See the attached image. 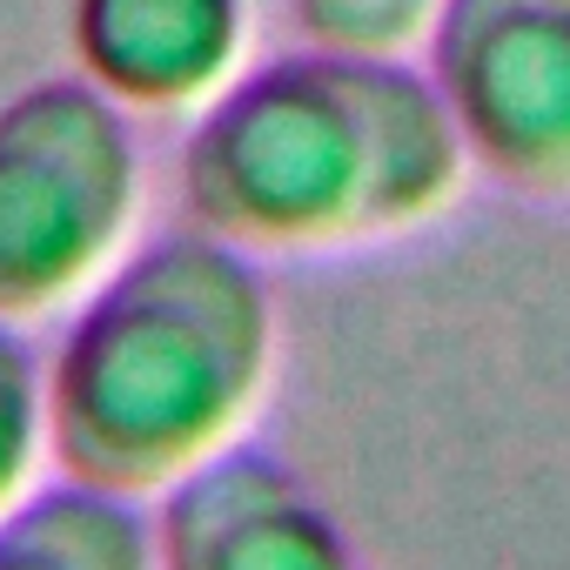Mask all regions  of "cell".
<instances>
[{
    "label": "cell",
    "mask_w": 570,
    "mask_h": 570,
    "mask_svg": "<svg viewBox=\"0 0 570 570\" xmlns=\"http://www.w3.org/2000/svg\"><path fill=\"white\" fill-rule=\"evenodd\" d=\"M0 570H161L155 523L141 503L61 476L0 517Z\"/></svg>",
    "instance_id": "obj_7"
},
{
    "label": "cell",
    "mask_w": 570,
    "mask_h": 570,
    "mask_svg": "<svg viewBox=\"0 0 570 570\" xmlns=\"http://www.w3.org/2000/svg\"><path fill=\"white\" fill-rule=\"evenodd\" d=\"M141 215L128 108L88 75H48L0 101V323L68 316L121 262Z\"/></svg>",
    "instance_id": "obj_3"
},
{
    "label": "cell",
    "mask_w": 570,
    "mask_h": 570,
    "mask_svg": "<svg viewBox=\"0 0 570 570\" xmlns=\"http://www.w3.org/2000/svg\"><path fill=\"white\" fill-rule=\"evenodd\" d=\"M443 0H289V21L316 48L350 55H410L423 48Z\"/></svg>",
    "instance_id": "obj_9"
},
{
    "label": "cell",
    "mask_w": 570,
    "mask_h": 570,
    "mask_svg": "<svg viewBox=\"0 0 570 570\" xmlns=\"http://www.w3.org/2000/svg\"><path fill=\"white\" fill-rule=\"evenodd\" d=\"M423 75L490 181L570 195V0H443Z\"/></svg>",
    "instance_id": "obj_4"
},
{
    "label": "cell",
    "mask_w": 570,
    "mask_h": 570,
    "mask_svg": "<svg viewBox=\"0 0 570 570\" xmlns=\"http://www.w3.org/2000/svg\"><path fill=\"white\" fill-rule=\"evenodd\" d=\"M470 155L410 55H350L303 41L242 61L195 108L175 161L181 215L248 255L390 242L436 222Z\"/></svg>",
    "instance_id": "obj_1"
},
{
    "label": "cell",
    "mask_w": 570,
    "mask_h": 570,
    "mask_svg": "<svg viewBox=\"0 0 570 570\" xmlns=\"http://www.w3.org/2000/svg\"><path fill=\"white\" fill-rule=\"evenodd\" d=\"M161 570H363L336 517L268 450H222L161 497Z\"/></svg>",
    "instance_id": "obj_5"
},
{
    "label": "cell",
    "mask_w": 570,
    "mask_h": 570,
    "mask_svg": "<svg viewBox=\"0 0 570 570\" xmlns=\"http://www.w3.org/2000/svg\"><path fill=\"white\" fill-rule=\"evenodd\" d=\"M68 48L128 115H195L242 75L248 0H68Z\"/></svg>",
    "instance_id": "obj_6"
},
{
    "label": "cell",
    "mask_w": 570,
    "mask_h": 570,
    "mask_svg": "<svg viewBox=\"0 0 570 570\" xmlns=\"http://www.w3.org/2000/svg\"><path fill=\"white\" fill-rule=\"evenodd\" d=\"M48 456V390H41V356L28 330L0 323V517H8Z\"/></svg>",
    "instance_id": "obj_8"
},
{
    "label": "cell",
    "mask_w": 570,
    "mask_h": 570,
    "mask_svg": "<svg viewBox=\"0 0 570 570\" xmlns=\"http://www.w3.org/2000/svg\"><path fill=\"white\" fill-rule=\"evenodd\" d=\"M275 296L248 248L175 228L121 255L68 309L48 390V456L101 497H168L242 443L268 396Z\"/></svg>",
    "instance_id": "obj_2"
}]
</instances>
